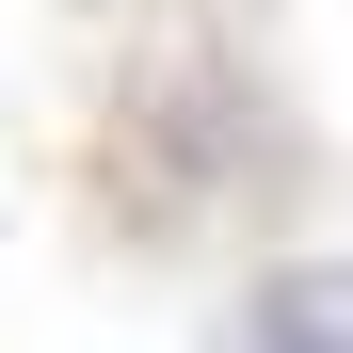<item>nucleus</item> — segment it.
<instances>
[{
  "instance_id": "f257e3e1",
  "label": "nucleus",
  "mask_w": 353,
  "mask_h": 353,
  "mask_svg": "<svg viewBox=\"0 0 353 353\" xmlns=\"http://www.w3.org/2000/svg\"><path fill=\"white\" fill-rule=\"evenodd\" d=\"M257 353H353V273H273L257 289Z\"/></svg>"
}]
</instances>
